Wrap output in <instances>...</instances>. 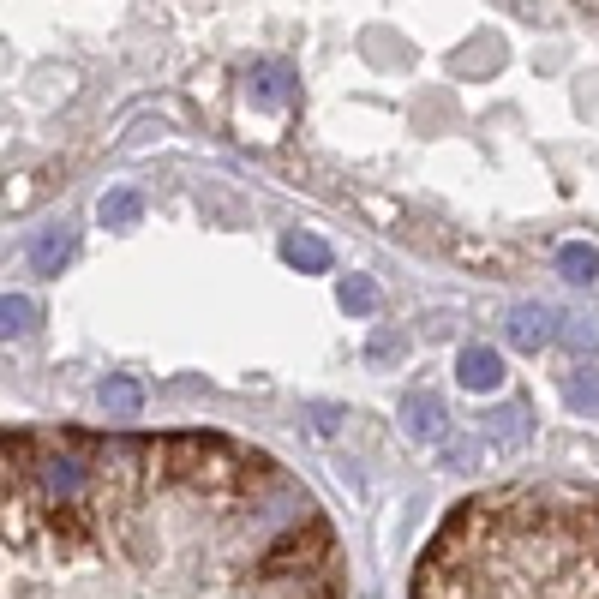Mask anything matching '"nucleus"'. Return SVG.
I'll use <instances>...</instances> for the list:
<instances>
[{
    "instance_id": "obj_9",
    "label": "nucleus",
    "mask_w": 599,
    "mask_h": 599,
    "mask_svg": "<svg viewBox=\"0 0 599 599\" xmlns=\"http://www.w3.org/2000/svg\"><path fill=\"white\" fill-rule=\"evenodd\" d=\"M108 408H114V414H132V408H138V390H132V384H114V390H108Z\"/></svg>"
},
{
    "instance_id": "obj_2",
    "label": "nucleus",
    "mask_w": 599,
    "mask_h": 599,
    "mask_svg": "<svg viewBox=\"0 0 599 599\" xmlns=\"http://www.w3.org/2000/svg\"><path fill=\"white\" fill-rule=\"evenodd\" d=\"M0 599H348L324 498L270 450L180 426H6Z\"/></svg>"
},
{
    "instance_id": "obj_5",
    "label": "nucleus",
    "mask_w": 599,
    "mask_h": 599,
    "mask_svg": "<svg viewBox=\"0 0 599 599\" xmlns=\"http://www.w3.org/2000/svg\"><path fill=\"white\" fill-rule=\"evenodd\" d=\"M282 252H288V264H300V270H330V246L312 240V234H288Z\"/></svg>"
},
{
    "instance_id": "obj_3",
    "label": "nucleus",
    "mask_w": 599,
    "mask_h": 599,
    "mask_svg": "<svg viewBox=\"0 0 599 599\" xmlns=\"http://www.w3.org/2000/svg\"><path fill=\"white\" fill-rule=\"evenodd\" d=\"M408 599H599V486L510 480L462 498L420 546Z\"/></svg>"
},
{
    "instance_id": "obj_8",
    "label": "nucleus",
    "mask_w": 599,
    "mask_h": 599,
    "mask_svg": "<svg viewBox=\"0 0 599 599\" xmlns=\"http://www.w3.org/2000/svg\"><path fill=\"white\" fill-rule=\"evenodd\" d=\"M132 216H138V198H132V192L102 198V222H132Z\"/></svg>"
},
{
    "instance_id": "obj_4",
    "label": "nucleus",
    "mask_w": 599,
    "mask_h": 599,
    "mask_svg": "<svg viewBox=\"0 0 599 599\" xmlns=\"http://www.w3.org/2000/svg\"><path fill=\"white\" fill-rule=\"evenodd\" d=\"M498 378H504V366H498L492 348H468V354H462V384H468V390H492Z\"/></svg>"
},
{
    "instance_id": "obj_1",
    "label": "nucleus",
    "mask_w": 599,
    "mask_h": 599,
    "mask_svg": "<svg viewBox=\"0 0 599 599\" xmlns=\"http://www.w3.org/2000/svg\"><path fill=\"white\" fill-rule=\"evenodd\" d=\"M204 102L300 192L474 276L599 246V0H216Z\"/></svg>"
},
{
    "instance_id": "obj_6",
    "label": "nucleus",
    "mask_w": 599,
    "mask_h": 599,
    "mask_svg": "<svg viewBox=\"0 0 599 599\" xmlns=\"http://www.w3.org/2000/svg\"><path fill=\"white\" fill-rule=\"evenodd\" d=\"M342 306H348V312H372V306H378V294H372V282H360V276H348V282H342Z\"/></svg>"
},
{
    "instance_id": "obj_10",
    "label": "nucleus",
    "mask_w": 599,
    "mask_h": 599,
    "mask_svg": "<svg viewBox=\"0 0 599 599\" xmlns=\"http://www.w3.org/2000/svg\"><path fill=\"white\" fill-rule=\"evenodd\" d=\"M24 318H30V306H24V300H6V324L24 330Z\"/></svg>"
},
{
    "instance_id": "obj_7",
    "label": "nucleus",
    "mask_w": 599,
    "mask_h": 599,
    "mask_svg": "<svg viewBox=\"0 0 599 599\" xmlns=\"http://www.w3.org/2000/svg\"><path fill=\"white\" fill-rule=\"evenodd\" d=\"M66 246H72V234H66V228H60V234H48V240L36 246V270H54V264L66 258Z\"/></svg>"
}]
</instances>
